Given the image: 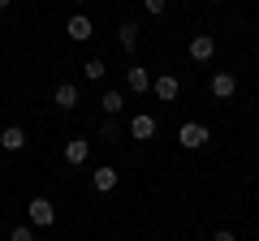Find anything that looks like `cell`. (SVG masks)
Segmentation results:
<instances>
[{
  "mask_svg": "<svg viewBox=\"0 0 259 241\" xmlns=\"http://www.w3.org/2000/svg\"><path fill=\"white\" fill-rule=\"evenodd\" d=\"M151 95H156L160 103H173L177 95H182V82H177L173 74H160V78H151Z\"/></svg>",
  "mask_w": 259,
  "mask_h": 241,
  "instance_id": "3957f363",
  "label": "cell"
},
{
  "mask_svg": "<svg viewBox=\"0 0 259 241\" xmlns=\"http://www.w3.org/2000/svg\"><path fill=\"white\" fill-rule=\"evenodd\" d=\"M95 138H100V142H121V125H117V116L104 120L100 130H95Z\"/></svg>",
  "mask_w": 259,
  "mask_h": 241,
  "instance_id": "2e32d148",
  "label": "cell"
},
{
  "mask_svg": "<svg viewBox=\"0 0 259 241\" xmlns=\"http://www.w3.org/2000/svg\"><path fill=\"white\" fill-rule=\"evenodd\" d=\"M125 82H130V91H134V95H147L151 91V74L143 65H130L125 69Z\"/></svg>",
  "mask_w": 259,
  "mask_h": 241,
  "instance_id": "30bf717a",
  "label": "cell"
},
{
  "mask_svg": "<svg viewBox=\"0 0 259 241\" xmlns=\"http://www.w3.org/2000/svg\"><path fill=\"white\" fill-rule=\"evenodd\" d=\"M207 138H212V130H207L203 120H186L182 130H177V142H182L186 151H199V147H207Z\"/></svg>",
  "mask_w": 259,
  "mask_h": 241,
  "instance_id": "6da1fadb",
  "label": "cell"
},
{
  "mask_svg": "<svg viewBox=\"0 0 259 241\" xmlns=\"http://www.w3.org/2000/svg\"><path fill=\"white\" fill-rule=\"evenodd\" d=\"M65 35L74 39V43H87V39H91V35H95V22H91V18H87V13H74V18L65 22Z\"/></svg>",
  "mask_w": 259,
  "mask_h": 241,
  "instance_id": "5b68a950",
  "label": "cell"
},
{
  "mask_svg": "<svg viewBox=\"0 0 259 241\" xmlns=\"http://www.w3.org/2000/svg\"><path fill=\"white\" fill-rule=\"evenodd\" d=\"M212 241H238V237H233V228H216V232H212Z\"/></svg>",
  "mask_w": 259,
  "mask_h": 241,
  "instance_id": "d6986e66",
  "label": "cell"
},
{
  "mask_svg": "<svg viewBox=\"0 0 259 241\" xmlns=\"http://www.w3.org/2000/svg\"><path fill=\"white\" fill-rule=\"evenodd\" d=\"M117 181H121V176H117V168H108V164L91 172V186H95V194H112V190H117Z\"/></svg>",
  "mask_w": 259,
  "mask_h": 241,
  "instance_id": "52a82bcc",
  "label": "cell"
},
{
  "mask_svg": "<svg viewBox=\"0 0 259 241\" xmlns=\"http://www.w3.org/2000/svg\"><path fill=\"white\" fill-rule=\"evenodd\" d=\"M74 5H87V0H74Z\"/></svg>",
  "mask_w": 259,
  "mask_h": 241,
  "instance_id": "44dd1931",
  "label": "cell"
},
{
  "mask_svg": "<svg viewBox=\"0 0 259 241\" xmlns=\"http://www.w3.org/2000/svg\"><path fill=\"white\" fill-rule=\"evenodd\" d=\"M104 74H108V65H104L100 56H91V61L82 65V78H87V82H104Z\"/></svg>",
  "mask_w": 259,
  "mask_h": 241,
  "instance_id": "9a60e30c",
  "label": "cell"
},
{
  "mask_svg": "<svg viewBox=\"0 0 259 241\" xmlns=\"http://www.w3.org/2000/svg\"><path fill=\"white\" fill-rule=\"evenodd\" d=\"M0 147L5 151H22L26 147V130H22V125H5V130H0Z\"/></svg>",
  "mask_w": 259,
  "mask_h": 241,
  "instance_id": "7c38bea8",
  "label": "cell"
},
{
  "mask_svg": "<svg viewBox=\"0 0 259 241\" xmlns=\"http://www.w3.org/2000/svg\"><path fill=\"white\" fill-rule=\"evenodd\" d=\"M26 215H30L35 228H52V224H56V207L48 203V198H30V203H26Z\"/></svg>",
  "mask_w": 259,
  "mask_h": 241,
  "instance_id": "7a4b0ae2",
  "label": "cell"
},
{
  "mask_svg": "<svg viewBox=\"0 0 259 241\" xmlns=\"http://www.w3.org/2000/svg\"><path fill=\"white\" fill-rule=\"evenodd\" d=\"M186 52H190V61H199V65H207L216 56V39L212 35H194L190 43H186Z\"/></svg>",
  "mask_w": 259,
  "mask_h": 241,
  "instance_id": "277c9868",
  "label": "cell"
},
{
  "mask_svg": "<svg viewBox=\"0 0 259 241\" xmlns=\"http://www.w3.org/2000/svg\"><path fill=\"white\" fill-rule=\"evenodd\" d=\"M9 5H13V0H0V9H9Z\"/></svg>",
  "mask_w": 259,
  "mask_h": 241,
  "instance_id": "ffe728a7",
  "label": "cell"
},
{
  "mask_svg": "<svg viewBox=\"0 0 259 241\" xmlns=\"http://www.w3.org/2000/svg\"><path fill=\"white\" fill-rule=\"evenodd\" d=\"M52 99H56V108H61V112H74V108H78V86H74V82H61V86L52 91Z\"/></svg>",
  "mask_w": 259,
  "mask_h": 241,
  "instance_id": "8fae6325",
  "label": "cell"
},
{
  "mask_svg": "<svg viewBox=\"0 0 259 241\" xmlns=\"http://www.w3.org/2000/svg\"><path fill=\"white\" fill-rule=\"evenodd\" d=\"M130 138H134V142L156 138V116H151V112H139V116H130Z\"/></svg>",
  "mask_w": 259,
  "mask_h": 241,
  "instance_id": "8992f818",
  "label": "cell"
},
{
  "mask_svg": "<svg viewBox=\"0 0 259 241\" xmlns=\"http://www.w3.org/2000/svg\"><path fill=\"white\" fill-rule=\"evenodd\" d=\"M117 43H121V52H134L139 47V22H121V30H117Z\"/></svg>",
  "mask_w": 259,
  "mask_h": 241,
  "instance_id": "4fadbf2b",
  "label": "cell"
},
{
  "mask_svg": "<svg viewBox=\"0 0 259 241\" xmlns=\"http://www.w3.org/2000/svg\"><path fill=\"white\" fill-rule=\"evenodd\" d=\"M100 108H104V116H121L125 95H121V91H104V95H100Z\"/></svg>",
  "mask_w": 259,
  "mask_h": 241,
  "instance_id": "5bb4252c",
  "label": "cell"
},
{
  "mask_svg": "<svg viewBox=\"0 0 259 241\" xmlns=\"http://www.w3.org/2000/svg\"><path fill=\"white\" fill-rule=\"evenodd\" d=\"M233 91H238V78H233L229 69L212 74V95H216V99H233Z\"/></svg>",
  "mask_w": 259,
  "mask_h": 241,
  "instance_id": "ba28073f",
  "label": "cell"
},
{
  "mask_svg": "<svg viewBox=\"0 0 259 241\" xmlns=\"http://www.w3.org/2000/svg\"><path fill=\"white\" fill-rule=\"evenodd\" d=\"M143 9H147V13H151V18H160V13H164V9H168V0H143Z\"/></svg>",
  "mask_w": 259,
  "mask_h": 241,
  "instance_id": "ac0fdd59",
  "label": "cell"
},
{
  "mask_svg": "<svg viewBox=\"0 0 259 241\" xmlns=\"http://www.w3.org/2000/svg\"><path fill=\"white\" fill-rule=\"evenodd\" d=\"M9 241H35V228H30V224H18V228L9 232Z\"/></svg>",
  "mask_w": 259,
  "mask_h": 241,
  "instance_id": "e0dca14e",
  "label": "cell"
},
{
  "mask_svg": "<svg viewBox=\"0 0 259 241\" xmlns=\"http://www.w3.org/2000/svg\"><path fill=\"white\" fill-rule=\"evenodd\" d=\"M91 155V138H69L65 142V164H87Z\"/></svg>",
  "mask_w": 259,
  "mask_h": 241,
  "instance_id": "9c48e42d",
  "label": "cell"
}]
</instances>
